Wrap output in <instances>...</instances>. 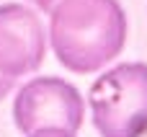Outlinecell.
<instances>
[{"label": "cell", "instance_id": "cell-1", "mask_svg": "<svg viewBox=\"0 0 147 137\" xmlns=\"http://www.w3.org/2000/svg\"><path fill=\"white\" fill-rule=\"evenodd\" d=\"M127 41V16L116 0H57L49 10V44L78 75L109 65Z\"/></svg>", "mask_w": 147, "mask_h": 137}, {"label": "cell", "instance_id": "cell-2", "mask_svg": "<svg viewBox=\"0 0 147 137\" xmlns=\"http://www.w3.org/2000/svg\"><path fill=\"white\" fill-rule=\"evenodd\" d=\"M90 114L101 137H142L147 132V65L124 62L90 88Z\"/></svg>", "mask_w": 147, "mask_h": 137}, {"label": "cell", "instance_id": "cell-3", "mask_svg": "<svg viewBox=\"0 0 147 137\" xmlns=\"http://www.w3.org/2000/svg\"><path fill=\"white\" fill-rule=\"evenodd\" d=\"M83 114H85V104L80 91L62 78L28 80L18 91L13 104V119L23 135H34L49 127L78 132L83 124Z\"/></svg>", "mask_w": 147, "mask_h": 137}, {"label": "cell", "instance_id": "cell-4", "mask_svg": "<svg viewBox=\"0 0 147 137\" xmlns=\"http://www.w3.org/2000/svg\"><path fill=\"white\" fill-rule=\"evenodd\" d=\"M47 52V31L41 18L21 5H0V73L10 78L28 75L39 70Z\"/></svg>", "mask_w": 147, "mask_h": 137}, {"label": "cell", "instance_id": "cell-5", "mask_svg": "<svg viewBox=\"0 0 147 137\" xmlns=\"http://www.w3.org/2000/svg\"><path fill=\"white\" fill-rule=\"evenodd\" d=\"M28 137H75V132H67V130H59V127H49V130H39Z\"/></svg>", "mask_w": 147, "mask_h": 137}, {"label": "cell", "instance_id": "cell-6", "mask_svg": "<svg viewBox=\"0 0 147 137\" xmlns=\"http://www.w3.org/2000/svg\"><path fill=\"white\" fill-rule=\"evenodd\" d=\"M13 80H16V78H10V75H3V73H0V98H5V96L10 93V88H13Z\"/></svg>", "mask_w": 147, "mask_h": 137}, {"label": "cell", "instance_id": "cell-7", "mask_svg": "<svg viewBox=\"0 0 147 137\" xmlns=\"http://www.w3.org/2000/svg\"><path fill=\"white\" fill-rule=\"evenodd\" d=\"M34 3H36V5H39L44 13H49V10H52V5H54L57 0H34Z\"/></svg>", "mask_w": 147, "mask_h": 137}]
</instances>
